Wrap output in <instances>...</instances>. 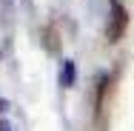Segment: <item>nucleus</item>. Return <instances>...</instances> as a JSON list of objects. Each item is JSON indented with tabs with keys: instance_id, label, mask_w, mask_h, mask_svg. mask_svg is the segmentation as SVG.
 Masks as SVG:
<instances>
[{
	"instance_id": "f257e3e1",
	"label": "nucleus",
	"mask_w": 134,
	"mask_h": 131,
	"mask_svg": "<svg viewBox=\"0 0 134 131\" xmlns=\"http://www.w3.org/2000/svg\"><path fill=\"white\" fill-rule=\"evenodd\" d=\"M129 26V12L120 6V0H111V14H108V26H106V37L108 43H117Z\"/></svg>"
},
{
	"instance_id": "f03ea898",
	"label": "nucleus",
	"mask_w": 134,
	"mask_h": 131,
	"mask_svg": "<svg viewBox=\"0 0 134 131\" xmlns=\"http://www.w3.org/2000/svg\"><path fill=\"white\" fill-rule=\"evenodd\" d=\"M74 80H77V66H74V60H63V69H60V86H63V88H71Z\"/></svg>"
},
{
	"instance_id": "7ed1b4c3",
	"label": "nucleus",
	"mask_w": 134,
	"mask_h": 131,
	"mask_svg": "<svg viewBox=\"0 0 134 131\" xmlns=\"http://www.w3.org/2000/svg\"><path fill=\"white\" fill-rule=\"evenodd\" d=\"M103 94H106V74L100 77V88H97V108L103 105Z\"/></svg>"
},
{
	"instance_id": "20e7f679",
	"label": "nucleus",
	"mask_w": 134,
	"mask_h": 131,
	"mask_svg": "<svg viewBox=\"0 0 134 131\" xmlns=\"http://www.w3.org/2000/svg\"><path fill=\"white\" fill-rule=\"evenodd\" d=\"M0 131H12V126H9L6 120H0Z\"/></svg>"
}]
</instances>
